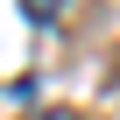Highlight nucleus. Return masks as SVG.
Masks as SVG:
<instances>
[{"label":"nucleus","instance_id":"nucleus-2","mask_svg":"<svg viewBox=\"0 0 120 120\" xmlns=\"http://www.w3.org/2000/svg\"><path fill=\"white\" fill-rule=\"evenodd\" d=\"M28 120H71V113H64V106H56V113H28Z\"/></svg>","mask_w":120,"mask_h":120},{"label":"nucleus","instance_id":"nucleus-1","mask_svg":"<svg viewBox=\"0 0 120 120\" xmlns=\"http://www.w3.org/2000/svg\"><path fill=\"white\" fill-rule=\"evenodd\" d=\"M64 7H71V0H21V14H28V21H49V14H64Z\"/></svg>","mask_w":120,"mask_h":120}]
</instances>
